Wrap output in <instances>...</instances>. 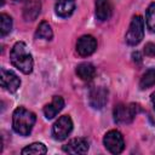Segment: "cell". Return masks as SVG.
<instances>
[{"label":"cell","instance_id":"obj_1","mask_svg":"<svg viewBox=\"0 0 155 155\" xmlns=\"http://www.w3.org/2000/svg\"><path fill=\"white\" fill-rule=\"evenodd\" d=\"M10 61L12 65L21 70L23 74H30L33 71V56L23 41H18L12 46L10 52Z\"/></svg>","mask_w":155,"mask_h":155},{"label":"cell","instance_id":"obj_2","mask_svg":"<svg viewBox=\"0 0 155 155\" xmlns=\"http://www.w3.org/2000/svg\"><path fill=\"white\" fill-rule=\"evenodd\" d=\"M36 121V116L33 111L25 109L24 107H18L12 114V127L19 136H29Z\"/></svg>","mask_w":155,"mask_h":155},{"label":"cell","instance_id":"obj_3","mask_svg":"<svg viewBox=\"0 0 155 155\" xmlns=\"http://www.w3.org/2000/svg\"><path fill=\"white\" fill-rule=\"evenodd\" d=\"M140 111V107L138 104H117L114 108V121L116 124H131L136 115Z\"/></svg>","mask_w":155,"mask_h":155},{"label":"cell","instance_id":"obj_4","mask_svg":"<svg viewBox=\"0 0 155 155\" xmlns=\"http://www.w3.org/2000/svg\"><path fill=\"white\" fill-rule=\"evenodd\" d=\"M143 36H144V21L139 15L133 16L128 30L125 35L126 42L131 46H136L142 41Z\"/></svg>","mask_w":155,"mask_h":155},{"label":"cell","instance_id":"obj_5","mask_svg":"<svg viewBox=\"0 0 155 155\" xmlns=\"http://www.w3.org/2000/svg\"><path fill=\"white\" fill-rule=\"evenodd\" d=\"M103 143H104V147L107 148V150L110 151L111 154H120L125 148L124 137L116 130H111V131L107 132L103 138Z\"/></svg>","mask_w":155,"mask_h":155},{"label":"cell","instance_id":"obj_6","mask_svg":"<svg viewBox=\"0 0 155 155\" xmlns=\"http://www.w3.org/2000/svg\"><path fill=\"white\" fill-rule=\"evenodd\" d=\"M73 131V121L69 115L61 116L52 126V136L57 140H64Z\"/></svg>","mask_w":155,"mask_h":155},{"label":"cell","instance_id":"obj_7","mask_svg":"<svg viewBox=\"0 0 155 155\" xmlns=\"http://www.w3.org/2000/svg\"><path fill=\"white\" fill-rule=\"evenodd\" d=\"M97 48V40L92 35H82L78 39L76 42V52L81 57L91 56Z\"/></svg>","mask_w":155,"mask_h":155},{"label":"cell","instance_id":"obj_8","mask_svg":"<svg viewBox=\"0 0 155 155\" xmlns=\"http://www.w3.org/2000/svg\"><path fill=\"white\" fill-rule=\"evenodd\" d=\"M0 81H1V87L4 90H6L7 92H10V93L16 92L21 86L19 78L13 71L6 70V69H1Z\"/></svg>","mask_w":155,"mask_h":155},{"label":"cell","instance_id":"obj_9","mask_svg":"<svg viewBox=\"0 0 155 155\" xmlns=\"http://www.w3.org/2000/svg\"><path fill=\"white\" fill-rule=\"evenodd\" d=\"M108 102V91L104 87H93L88 93V103L93 109H102Z\"/></svg>","mask_w":155,"mask_h":155},{"label":"cell","instance_id":"obj_10","mask_svg":"<svg viewBox=\"0 0 155 155\" xmlns=\"http://www.w3.org/2000/svg\"><path fill=\"white\" fill-rule=\"evenodd\" d=\"M62 149L68 154H85L88 150V142L85 138H74L63 145Z\"/></svg>","mask_w":155,"mask_h":155},{"label":"cell","instance_id":"obj_11","mask_svg":"<svg viewBox=\"0 0 155 155\" xmlns=\"http://www.w3.org/2000/svg\"><path fill=\"white\" fill-rule=\"evenodd\" d=\"M64 107V99L61 96H54L51 101V103L46 104L44 107V114L46 119H53Z\"/></svg>","mask_w":155,"mask_h":155},{"label":"cell","instance_id":"obj_12","mask_svg":"<svg viewBox=\"0 0 155 155\" xmlns=\"http://www.w3.org/2000/svg\"><path fill=\"white\" fill-rule=\"evenodd\" d=\"M57 16L62 18H67L71 16L75 10V0H58L54 6Z\"/></svg>","mask_w":155,"mask_h":155},{"label":"cell","instance_id":"obj_13","mask_svg":"<svg viewBox=\"0 0 155 155\" xmlns=\"http://www.w3.org/2000/svg\"><path fill=\"white\" fill-rule=\"evenodd\" d=\"M75 71H76V75L84 81H91L96 76V68L93 64H91L88 62L80 63L76 67Z\"/></svg>","mask_w":155,"mask_h":155},{"label":"cell","instance_id":"obj_14","mask_svg":"<svg viewBox=\"0 0 155 155\" xmlns=\"http://www.w3.org/2000/svg\"><path fill=\"white\" fill-rule=\"evenodd\" d=\"M113 12L109 0H96V17L99 21H107Z\"/></svg>","mask_w":155,"mask_h":155},{"label":"cell","instance_id":"obj_15","mask_svg":"<svg viewBox=\"0 0 155 155\" xmlns=\"http://www.w3.org/2000/svg\"><path fill=\"white\" fill-rule=\"evenodd\" d=\"M40 13V0H27L23 16L27 21H34Z\"/></svg>","mask_w":155,"mask_h":155},{"label":"cell","instance_id":"obj_16","mask_svg":"<svg viewBox=\"0 0 155 155\" xmlns=\"http://www.w3.org/2000/svg\"><path fill=\"white\" fill-rule=\"evenodd\" d=\"M21 153L23 155H31V154L40 155V154H46L47 153V148L45 147V144L36 142V143H31V144L27 145L25 148H23Z\"/></svg>","mask_w":155,"mask_h":155},{"label":"cell","instance_id":"obj_17","mask_svg":"<svg viewBox=\"0 0 155 155\" xmlns=\"http://www.w3.org/2000/svg\"><path fill=\"white\" fill-rule=\"evenodd\" d=\"M53 36L51 25L47 22H41L38 25V29L35 31V38L38 39H44V40H51Z\"/></svg>","mask_w":155,"mask_h":155},{"label":"cell","instance_id":"obj_18","mask_svg":"<svg viewBox=\"0 0 155 155\" xmlns=\"http://www.w3.org/2000/svg\"><path fill=\"white\" fill-rule=\"evenodd\" d=\"M153 85H155V69H148L140 78L139 87L142 90L149 88Z\"/></svg>","mask_w":155,"mask_h":155},{"label":"cell","instance_id":"obj_19","mask_svg":"<svg viewBox=\"0 0 155 155\" xmlns=\"http://www.w3.org/2000/svg\"><path fill=\"white\" fill-rule=\"evenodd\" d=\"M147 27L151 33H155V2H151L145 12Z\"/></svg>","mask_w":155,"mask_h":155},{"label":"cell","instance_id":"obj_20","mask_svg":"<svg viewBox=\"0 0 155 155\" xmlns=\"http://www.w3.org/2000/svg\"><path fill=\"white\" fill-rule=\"evenodd\" d=\"M12 29V18L6 15V13H1L0 15V34L1 36L7 35Z\"/></svg>","mask_w":155,"mask_h":155},{"label":"cell","instance_id":"obj_21","mask_svg":"<svg viewBox=\"0 0 155 155\" xmlns=\"http://www.w3.org/2000/svg\"><path fill=\"white\" fill-rule=\"evenodd\" d=\"M144 53L149 57H155V44L154 42H148L144 46Z\"/></svg>","mask_w":155,"mask_h":155},{"label":"cell","instance_id":"obj_22","mask_svg":"<svg viewBox=\"0 0 155 155\" xmlns=\"http://www.w3.org/2000/svg\"><path fill=\"white\" fill-rule=\"evenodd\" d=\"M132 58H133V62L134 63H138L139 64L142 62V56H140V53L138 51H136V52L132 53Z\"/></svg>","mask_w":155,"mask_h":155},{"label":"cell","instance_id":"obj_23","mask_svg":"<svg viewBox=\"0 0 155 155\" xmlns=\"http://www.w3.org/2000/svg\"><path fill=\"white\" fill-rule=\"evenodd\" d=\"M150 99H151V103H153V108H154V111H155V91L151 93V97H150Z\"/></svg>","mask_w":155,"mask_h":155}]
</instances>
